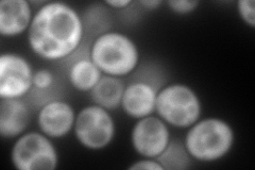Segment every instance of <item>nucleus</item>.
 Returning a JSON list of instances; mask_svg holds the SVG:
<instances>
[{"instance_id": "9", "label": "nucleus", "mask_w": 255, "mask_h": 170, "mask_svg": "<svg viewBox=\"0 0 255 170\" xmlns=\"http://www.w3.org/2000/svg\"><path fill=\"white\" fill-rule=\"evenodd\" d=\"M170 140L169 126L154 114L137 119L131 132L132 147L141 158L156 159Z\"/></svg>"}, {"instance_id": "2", "label": "nucleus", "mask_w": 255, "mask_h": 170, "mask_svg": "<svg viewBox=\"0 0 255 170\" xmlns=\"http://www.w3.org/2000/svg\"><path fill=\"white\" fill-rule=\"evenodd\" d=\"M91 59L103 75L123 78L139 66V49L134 40L116 31H109L91 43Z\"/></svg>"}, {"instance_id": "22", "label": "nucleus", "mask_w": 255, "mask_h": 170, "mask_svg": "<svg viewBox=\"0 0 255 170\" xmlns=\"http://www.w3.org/2000/svg\"><path fill=\"white\" fill-rule=\"evenodd\" d=\"M138 4L148 10H154L157 9L159 5H162L163 1H161V0H140V1H138Z\"/></svg>"}, {"instance_id": "16", "label": "nucleus", "mask_w": 255, "mask_h": 170, "mask_svg": "<svg viewBox=\"0 0 255 170\" xmlns=\"http://www.w3.org/2000/svg\"><path fill=\"white\" fill-rule=\"evenodd\" d=\"M164 170H186L191 167L193 158L188 153L184 142L171 139L166 149L155 159Z\"/></svg>"}, {"instance_id": "18", "label": "nucleus", "mask_w": 255, "mask_h": 170, "mask_svg": "<svg viewBox=\"0 0 255 170\" xmlns=\"http://www.w3.org/2000/svg\"><path fill=\"white\" fill-rule=\"evenodd\" d=\"M237 13L246 26L255 28V2L254 0H239Z\"/></svg>"}, {"instance_id": "19", "label": "nucleus", "mask_w": 255, "mask_h": 170, "mask_svg": "<svg viewBox=\"0 0 255 170\" xmlns=\"http://www.w3.org/2000/svg\"><path fill=\"white\" fill-rule=\"evenodd\" d=\"M169 10L177 15H186L195 12L200 1L198 0H168L166 1Z\"/></svg>"}, {"instance_id": "13", "label": "nucleus", "mask_w": 255, "mask_h": 170, "mask_svg": "<svg viewBox=\"0 0 255 170\" xmlns=\"http://www.w3.org/2000/svg\"><path fill=\"white\" fill-rule=\"evenodd\" d=\"M32 118L31 104L22 99L0 101V135L4 140H16L28 129Z\"/></svg>"}, {"instance_id": "6", "label": "nucleus", "mask_w": 255, "mask_h": 170, "mask_svg": "<svg viewBox=\"0 0 255 170\" xmlns=\"http://www.w3.org/2000/svg\"><path fill=\"white\" fill-rule=\"evenodd\" d=\"M50 137L41 131H29L16 139L11 162L17 170H54L59 166V152Z\"/></svg>"}, {"instance_id": "1", "label": "nucleus", "mask_w": 255, "mask_h": 170, "mask_svg": "<svg viewBox=\"0 0 255 170\" xmlns=\"http://www.w3.org/2000/svg\"><path fill=\"white\" fill-rule=\"evenodd\" d=\"M81 14L61 1H46L34 12L27 32L31 51L45 61H65L83 45Z\"/></svg>"}, {"instance_id": "5", "label": "nucleus", "mask_w": 255, "mask_h": 170, "mask_svg": "<svg viewBox=\"0 0 255 170\" xmlns=\"http://www.w3.org/2000/svg\"><path fill=\"white\" fill-rule=\"evenodd\" d=\"M132 75L134 77L126 84L121 109L136 120L153 115L157 94L165 83L163 72L153 65L145 68L138 66Z\"/></svg>"}, {"instance_id": "14", "label": "nucleus", "mask_w": 255, "mask_h": 170, "mask_svg": "<svg viewBox=\"0 0 255 170\" xmlns=\"http://www.w3.org/2000/svg\"><path fill=\"white\" fill-rule=\"evenodd\" d=\"M125 87L126 83L122 78L103 75L90 92L91 100L110 112L114 111L121 108Z\"/></svg>"}, {"instance_id": "7", "label": "nucleus", "mask_w": 255, "mask_h": 170, "mask_svg": "<svg viewBox=\"0 0 255 170\" xmlns=\"http://www.w3.org/2000/svg\"><path fill=\"white\" fill-rule=\"evenodd\" d=\"M74 133L78 143L85 149L102 150L114 140L115 121L110 111L92 103L77 113Z\"/></svg>"}, {"instance_id": "10", "label": "nucleus", "mask_w": 255, "mask_h": 170, "mask_svg": "<svg viewBox=\"0 0 255 170\" xmlns=\"http://www.w3.org/2000/svg\"><path fill=\"white\" fill-rule=\"evenodd\" d=\"M77 113L69 102L60 98L43 104L37 111L39 131L51 140L63 139L74 131Z\"/></svg>"}, {"instance_id": "17", "label": "nucleus", "mask_w": 255, "mask_h": 170, "mask_svg": "<svg viewBox=\"0 0 255 170\" xmlns=\"http://www.w3.org/2000/svg\"><path fill=\"white\" fill-rule=\"evenodd\" d=\"M55 85H57V77L50 69H36L33 76V88L29 95L33 99V102H38V107L41 108L48 101L57 99L52 98L51 95H49L54 90Z\"/></svg>"}, {"instance_id": "4", "label": "nucleus", "mask_w": 255, "mask_h": 170, "mask_svg": "<svg viewBox=\"0 0 255 170\" xmlns=\"http://www.w3.org/2000/svg\"><path fill=\"white\" fill-rule=\"evenodd\" d=\"M155 114L170 127L188 129L201 118L202 102L189 85L170 83L157 94Z\"/></svg>"}, {"instance_id": "15", "label": "nucleus", "mask_w": 255, "mask_h": 170, "mask_svg": "<svg viewBox=\"0 0 255 170\" xmlns=\"http://www.w3.org/2000/svg\"><path fill=\"white\" fill-rule=\"evenodd\" d=\"M110 7L105 3H95L86 7L81 15L85 35L94 39L111 31L112 17Z\"/></svg>"}, {"instance_id": "8", "label": "nucleus", "mask_w": 255, "mask_h": 170, "mask_svg": "<svg viewBox=\"0 0 255 170\" xmlns=\"http://www.w3.org/2000/svg\"><path fill=\"white\" fill-rule=\"evenodd\" d=\"M34 71L29 61L18 53L0 56V99H22L33 88Z\"/></svg>"}, {"instance_id": "11", "label": "nucleus", "mask_w": 255, "mask_h": 170, "mask_svg": "<svg viewBox=\"0 0 255 170\" xmlns=\"http://www.w3.org/2000/svg\"><path fill=\"white\" fill-rule=\"evenodd\" d=\"M90 49L91 43L86 47L83 43L73 55L64 61L66 63L69 83L78 92L90 93L103 76L91 59Z\"/></svg>"}, {"instance_id": "12", "label": "nucleus", "mask_w": 255, "mask_h": 170, "mask_svg": "<svg viewBox=\"0 0 255 170\" xmlns=\"http://www.w3.org/2000/svg\"><path fill=\"white\" fill-rule=\"evenodd\" d=\"M34 13L27 0H2L0 2V35L17 37L28 32Z\"/></svg>"}, {"instance_id": "21", "label": "nucleus", "mask_w": 255, "mask_h": 170, "mask_svg": "<svg viewBox=\"0 0 255 170\" xmlns=\"http://www.w3.org/2000/svg\"><path fill=\"white\" fill-rule=\"evenodd\" d=\"M108 7H112L115 10H124L132 5L134 2L132 0H107L103 2Z\"/></svg>"}, {"instance_id": "20", "label": "nucleus", "mask_w": 255, "mask_h": 170, "mask_svg": "<svg viewBox=\"0 0 255 170\" xmlns=\"http://www.w3.org/2000/svg\"><path fill=\"white\" fill-rule=\"evenodd\" d=\"M129 170H164V168L155 159L142 158L139 161L134 162L129 167Z\"/></svg>"}, {"instance_id": "3", "label": "nucleus", "mask_w": 255, "mask_h": 170, "mask_svg": "<svg viewBox=\"0 0 255 170\" xmlns=\"http://www.w3.org/2000/svg\"><path fill=\"white\" fill-rule=\"evenodd\" d=\"M235 133L228 121L219 117L200 118L188 128L184 144L194 161L216 162L229 155Z\"/></svg>"}]
</instances>
